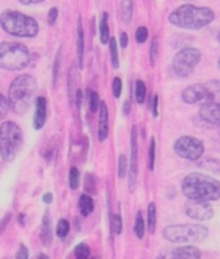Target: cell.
<instances>
[{
  "label": "cell",
  "instance_id": "1",
  "mask_svg": "<svg viewBox=\"0 0 220 259\" xmlns=\"http://www.w3.org/2000/svg\"><path fill=\"white\" fill-rule=\"evenodd\" d=\"M182 193L191 201L214 202L220 200V182L202 172H192L183 179Z\"/></svg>",
  "mask_w": 220,
  "mask_h": 259
},
{
  "label": "cell",
  "instance_id": "2",
  "mask_svg": "<svg viewBox=\"0 0 220 259\" xmlns=\"http://www.w3.org/2000/svg\"><path fill=\"white\" fill-rule=\"evenodd\" d=\"M215 12L210 7H197L183 4L168 15V22L183 30H201L212 24Z\"/></svg>",
  "mask_w": 220,
  "mask_h": 259
},
{
  "label": "cell",
  "instance_id": "3",
  "mask_svg": "<svg viewBox=\"0 0 220 259\" xmlns=\"http://www.w3.org/2000/svg\"><path fill=\"white\" fill-rule=\"evenodd\" d=\"M38 91V82L30 74H21L13 79L8 90L9 109L15 114L24 115L31 108Z\"/></svg>",
  "mask_w": 220,
  "mask_h": 259
},
{
  "label": "cell",
  "instance_id": "4",
  "mask_svg": "<svg viewBox=\"0 0 220 259\" xmlns=\"http://www.w3.org/2000/svg\"><path fill=\"white\" fill-rule=\"evenodd\" d=\"M0 26L7 34L18 38H35L39 32V25L35 18L7 9L0 15Z\"/></svg>",
  "mask_w": 220,
  "mask_h": 259
},
{
  "label": "cell",
  "instance_id": "5",
  "mask_svg": "<svg viewBox=\"0 0 220 259\" xmlns=\"http://www.w3.org/2000/svg\"><path fill=\"white\" fill-rule=\"evenodd\" d=\"M163 239L172 244H193V242H202L207 239L208 227L203 224L184 223L171 224L164 227L162 231Z\"/></svg>",
  "mask_w": 220,
  "mask_h": 259
},
{
  "label": "cell",
  "instance_id": "6",
  "mask_svg": "<svg viewBox=\"0 0 220 259\" xmlns=\"http://www.w3.org/2000/svg\"><path fill=\"white\" fill-rule=\"evenodd\" d=\"M31 62V52L22 43L2 41L0 43V69L20 71L26 69Z\"/></svg>",
  "mask_w": 220,
  "mask_h": 259
},
{
  "label": "cell",
  "instance_id": "7",
  "mask_svg": "<svg viewBox=\"0 0 220 259\" xmlns=\"http://www.w3.org/2000/svg\"><path fill=\"white\" fill-rule=\"evenodd\" d=\"M24 144V134L15 122L0 124V156L6 162H12Z\"/></svg>",
  "mask_w": 220,
  "mask_h": 259
},
{
  "label": "cell",
  "instance_id": "8",
  "mask_svg": "<svg viewBox=\"0 0 220 259\" xmlns=\"http://www.w3.org/2000/svg\"><path fill=\"white\" fill-rule=\"evenodd\" d=\"M202 59V52L198 48L184 47L176 52L172 59L171 69L176 77L188 78Z\"/></svg>",
  "mask_w": 220,
  "mask_h": 259
},
{
  "label": "cell",
  "instance_id": "9",
  "mask_svg": "<svg viewBox=\"0 0 220 259\" xmlns=\"http://www.w3.org/2000/svg\"><path fill=\"white\" fill-rule=\"evenodd\" d=\"M172 149L176 156L191 162H197L205 156V143L191 135H183L176 139Z\"/></svg>",
  "mask_w": 220,
  "mask_h": 259
},
{
  "label": "cell",
  "instance_id": "10",
  "mask_svg": "<svg viewBox=\"0 0 220 259\" xmlns=\"http://www.w3.org/2000/svg\"><path fill=\"white\" fill-rule=\"evenodd\" d=\"M182 100L187 105H203L215 101V97L207 82L194 83L183 90Z\"/></svg>",
  "mask_w": 220,
  "mask_h": 259
},
{
  "label": "cell",
  "instance_id": "11",
  "mask_svg": "<svg viewBox=\"0 0 220 259\" xmlns=\"http://www.w3.org/2000/svg\"><path fill=\"white\" fill-rule=\"evenodd\" d=\"M214 207L211 202L191 201L185 205V215L197 222H207L214 218Z\"/></svg>",
  "mask_w": 220,
  "mask_h": 259
},
{
  "label": "cell",
  "instance_id": "12",
  "mask_svg": "<svg viewBox=\"0 0 220 259\" xmlns=\"http://www.w3.org/2000/svg\"><path fill=\"white\" fill-rule=\"evenodd\" d=\"M138 154H139V145H138V128L132 127L131 130V161L128 166V189L129 192L135 191L136 180H138Z\"/></svg>",
  "mask_w": 220,
  "mask_h": 259
},
{
  "label": "cell",
  "instance_id": "13",
  "mask_svg": "<svg viewBox=\"0 0 220 259\" xmlns=\"http://www.w3.org/2000/svg\"><path fill=\"white\" fill-rule=\"evenodd\" d=\"M198 115L205 123L220 127V101H212L201 105Z\"/></svg>",
  "mask_w": 220,
  "mask_h": 259
},
{
  "label": "cell",
  "instance_id": "14",
  "mask_svg": "<svg viewBox=\"0 0 220 259\" xmlns=\"http://www.w3.org/2000/svg\"><path fill=\"white\" fill-rule=\"evenodd\" d=\"M34 105H35V112H34V118H32V126L35 130H41L46 124V119H47V100H46V97H35Z\"/></svg>",
  "mask_w": 220,
  "mask_h": 259
},
{
  "label": "cell",
  "instance_id": "15",
  "mask_svg": "<svg viewBox=\"0 0 220 259\" xmlns=\"http://www.w3.org/2000/svg\"><path fill=\"white\" fill-rule=\"evenodd\" d=\"M170 255L178 259H200L202 258V251L193 245H185L173 249Z\"/></svg>",
  "mask_w": 220,
  "mask_h": 259
},
{
  "label": "cell",
  "instance_id": "16",
  "mask_svg": "<svg viewBox=\"0 0 220 259\" xmlns=\"http://www.w3.org/2000/svg\"><path fill=\"white\" fill-rule=\"evenodd\" d=\"M100 117H99V140L100 142H105L109 136V112L108 106L104 101L100 103Z\"/></svg>",
  "mask_w": 220,
  "mask_h": 259
},
{
  "label": "cell",
  "instance_id": "17",
  "mask_svg": "<svg viewBox=\"0 0 220 259\" xmlns=\"http://www.w3.org/2000/svg\"><path fill=\"white\" fill-rule=\"evenodd\" d=\"M76 56H78V65L82 69L84 61V31H83L80 17L78 18V25H76Z\"/></svg>",
  "mask_w": 220,
  "mask_h": 259
},
{
  "label": "cell",
  "instance_id": "18",
  "mask_svg": "<svg viewBox=\"0 0 220 259\" xmlns=\"http://www.w3.org/2000/svg\"><path fill=\"white\" fill-rule=\"evenodd\" d=\"M40 239L46 246H51L53 240L52 235V226H51V219H50V212L46 211L41 219V231H40Z\"/></svg>",
  "mask_w": 220,
  "mask_h": 259
},
{
  "label": "cell",
  "instance_id": "19",
  "mask_svg": "<svg viewBox=\"0 0 220 259\" xmlns=\"http://www.w3.org/2000/svg\"><path fill=\"white\" fill-rule=\"evenodd\" d=\"M198 167L202 170L208 171L210 174L217 175L220 174V161L219 159L214 158V157H202L198 159Z\"/></svg>",
  "mask_w": 220,
  "mask_h": 259
},
{
  "label": "cell",
  "instance_id": "20",
  "mask_svg": "<svg viewBox=\"0 0 220 259\" xmlns=\"http://www.w3.org/2000/svg\"><path fill=\"white\" fill-rule=\"evenodd\" d=\"M79 210H80V214L82 217H88L90 214H92L95 209V202H94V198L91 197V194L88 193H83L79 198Z\"/></svg>",
  "mask_w": 220,
  "mask_h": 259
},
{
  "label": "cell",
  "instance_id": "21",
  "mask_svg": "<svg viewBox=\"0 0 220 259\" xmlns=\"http://www.w3.org/2000/svg\"><path fill=\"white\" fill-rule=\"evenodd\" d=\"M120 20L123 21L124 24H129L134 15V3L132 0H122L120 3Z\"/></svg>",
  "mask_w": 220,
  "mask_h": 259
},
{
  "label": "cell",
  "instance_id": "22",
  "mask_svg": "<svg viewBox=\"0 0 220 259\" xmlns=\"http://www.w3.org/2000/svg\"><path fill=\"white\" fill-rule=\"evenodd\" d=\"M147 224L148 231L150 233L156 232L157 228V206L154 202H150L148 205V212H147Z\"/></svg>",
  "mask_w": 220,
  "mask_h": 259
},
{
  "label": "cell",
  "instance_id": "23",
  "mask_svg": "<svg viewBox=\"0 0 220 259\" xmlns=\"http://www.w3.org/2000/svg\"><path fill=\"white\" fill-rule=\"evenodd\" d=\"M108 13H103L101 15V21H100V40L103 45L109 43V39H110V31H109V24H108Z\"/></svg>",
  "mask_w": 220,
  "mask_h": 259
},
{
  "label": "cell",
  "instance_id": "24",
  "mask_svg": "<svg viewBox=\"0 0 220 259\" xmlns=\"http://www.w3.org/2000/svg\"><path fill=\"white\" fill-rule=\"evenodd\" d=\"M134 232L139 240L144 239L145 235V221L143 218V212L138 211L135 218V224H134Z\"/></svg>",
  "mask_w": 220,
  "mask_h": 259
},
{
  "label": "cell",
  "instance_id": "25",
  "mask_svg": "<svg viewBox=\"0 0 220 259\" xmlns=\"http://www.w3.org/2000/svg\"><path fill=\"white\" fill-rule=\"evenodd\" d=\"M147 99V85L143 80H136L135 82V100L138 104H144Z\"/></svg>",
  "mask_w": 220,
  "mask_h": 259
},
{
  "label": "cell",
  "instance_id": "26",
  "mask_svg": "<svg viewBox=\"0 0 220 259\" xmlns=\"http://www.w3.org/2000/svg\"><path fill=\"white\" fill-rule=\"evenodd\" d=\"M76 80H78V78H76V73L75 70L73 71V68L70 69V73H69V77H68V87H69V99H70V103L74 104V100H75V95H76V91H78V89H76Z\"/></svg>",
  "mask_w": 220,
  "mask_h": 259
},
{
  "label": "cell",
  "instance_id": "27",
  "mask_svg": "<svg viewBox=\"0 0 220 259\" xmlns=\"http://www.w3.org/2000/svg\"><path fill=\"white\" fill-rule=\"evenodd\" d=\"M109 48H110V59H112L113 68H119V59H118V48L115 38L109 39Z\"/></svg>",
  "mask_w": 220,
  "mask_h": 259
},
{
  "label": "cell",
  "instance_id": "28",
  "mask_svg": "<svg viewBox=\"0 0 220 259\" xmlns=\"http://www.w3.org/2000/svg\"><path fill=\"white\" fill-rule=\"evenodd\" d=\"M79 182H80V174L79 170L76 167H71L69 171V184H70V188L73 191L79 188Z\"/></svg>",
  "mask_w": 220,
  "mask_h": 259
},
{
  "label": "cell",
  "instance_id": "29",
  "mask_svg": "<svg viewBox=\"0 0 220 259\" xmlns=\"http://www.w3.org/2000/svg\"><path fill=\"white\" fill-rule=\"evenodd\" d=\"M148 167L150 171L154 170V165H156V139L152 138L149 143V153H148Z\"/></svg>",
  "mask_w": 220,
  "mask_h": 259
},
{
  "label": "cell",
  "instance_id": "30",
  "mask_svg": "<svg viewBox=\"0 0 220 259\" xmlns=\"http://www.w3.org/2000/svg\"><path fill=\"white\" fill-rule=\"evenodd\" d=\"M157 57H158V39L157 36L152 39V43H150L149 48V62L150 66H156Z\"/></svg>",
  "mask_w": 220,
  "mask_h": 259
},
{
  "label": "cell",
  "instance_id": "31",
  "mask_svg": "<svg viewBox=\"0 0 220 259\" xmlns=\"http://www.w3.org/2000/svg\"><path fill=\"white\" fill-rule=\"evenodd\" d=\"M128 172V165H127V158L124 154H119L118 158V178L119 179H124Z\"/></svg>",
  "mask_w": 220,
  "mask_h": 259
},
{
  "label": "cell",
  "instance_id": "32",
  "mask_svg": "<svg viewBox=\"0 0 220 259\" xmlns=\"http://www.w3.org/2000/svg\"><path fill=\"white\" fill-rule=\"evenodd\" d=\"M91 254V250H90V246L84 242L82 244L76 245L75 250H74V255H75L76 259H87Z\"/></svg>",
  "mask_w": 220,
  "mask_h": 259
},
{
  "label": "cell",
  "instance_id": "33",
  "mask_svg": "<svg viewBox=\"0 0 220 259\" xmlns=\"http://www.w3.org/2000/svg\"><path fill=\"white\" fill-rule=\"evenodd\" d=\"M69 231H70V223H69V221H66V219H60L56 227L57 236L61 237V239H64V237L68 236Z\"/></svg>",
  "mask_w": 220,
  "mask_h": 259
},
{
  "label": "cell",
  "instance_id": "34",
  "mask_svg": "<svg viewBox=\"0 0 220 259\" xmlns=\"http://www.w3.org/2000/svg\"><path fill=\"white\" fill-rule=\"evenodd\" d=\"M148 36H149V30L145 26H139L135 31V40L139 45H144L147 41Z\"/></svg>",
  "mask_w": 220,
  "mask_h": 259
},
{
  "label": "cell",
  "instance_id": "35",
  "mask_svg": "<svg viewBox=\"0 0 220 259\" xmlns=\"http://www.w3.org/2000/svg\"><path fill=\"white\" fill-rule=\"evenodd\" d=\"M100 97H99V94L96 91L90 92V110L92 113H96L100 108Z\"/></svg>",
  "mask_w": 220,
  "mask_h": 259
},
{
  "label": "cell",
  "instance_id": "36",
  "mask_svg": "<svg viewBox=\"0 0 220 259\" xmlns=\"http://www.w3.org/2000/svg\"><path fill=\"white\" fill-rule=\"evenodd\" d=\"M84 189L88 194L96 193V183L91 174H87L84 178Z\"/></svg>",
  "mask_w": 220,
  "mask_h": 259
},
{
  "label": "cell",
  "instance_id": "37",
  "mask_svg": "<svg viewBox=\"0 0 220 259\" xmlns=\"http://www.w3.org/2000/svg\"><path fill=\"white\" fill-rule=\"evenodd\" d=\"M60 65H61V50L57 51L56 57H55V61H53V83L56 84L57 78H59V71H60Z\"/></svg>",
  "mask_w": 220,
  "mask_h": 259
},
{
  "label": "cell",
  "instance_id": "38",
  "mask_svg": "<svg viewBox=\"0 0 220 259\" xmlns=\"http://www.w3.org/2000/svg\"><path fill=\"white\" fill-rule=\"evenodd\" d=\"M8 112H9L8 100L3 96V94H0V121L7 117Z\"/></svg>",
  "mask_w": 220,
  "mask_h": 259
},
{
  "label": "cell",
  "instance_id": "39",
  "mask_svg": "<svg viewBox=\"0 0 220 259\" xmlns=\"http://www.w3.org/2000/svg\"><path fill=\"white\" fill-rule=\"evenodd\" d=\"M158 106H159V97L158 95L154 94L152 97V100H150V109H152V114L154 118H157L159 115Z\"/></svg>",
  "mask_w": 220,
  "mask_h": 259
},
{
  "label": "cell",
  "instance_id": "40",
  "mask_svg": "<svg viewBox=\"0 0 220 259\" xmlns=\"http://www.w3.org/2000/svg\"><path fill=\"white\" fill-rule=\"evenodd\" d=\"M113 95H114L115 99H118V97L120 96V94H122V79H120L119 77H115L114 79H113Z\"/></svg>",
  "mask_w": 220,
  "mask_h": 259
},
{
  "label": "cell",
  "instance_id": "41",
  "mask_svg": "<svg viewBox=\"0 0 220 259\" xmlns=\"http://www.w3.org/2000/svg\"><path fill=\"white\" fill-rule=\"evenodd\" d=\"M122 228H123V223H122L120 215H114V217H113V231H114L115 235L122 233Z\"/></svg>",
  "mask_w": 220,
  "mask_h": 259
},
{
  "label": "cell",
  "instance_id": "42",
  "mask_svg": "<svg viewBox=\"0 0 220 259\" xmlns=\"http://www.w3.org/2000/svg\"><path fill=\"white\" fill-rule=\"evenodd\" d=\"M57 17H59V9L56 7H53V8L50 9V12H48V24L55 25V22L57 21Z\"/></svg>",
  "mask_w": 220,
  "mask_h": 259
},
{
  "label": "cell",
  "instance_id": "43",
  "mask_svg": "<svg viewBox=\"0 0 220 259\" xmlns=\"http://www.w3.org/2000/svg\"><path fill=\"white\" fill-rule=\"evenodd\" d=\"M16 258H17V259H27V258H29V250H27V247L25 246L24 244L20 245V249H18L17 254H16Z\"/></svg>",
  "mask_w": 220,
  "mask_h": 259
},
{
  "label": "cell",
  "instance_id": "44",
  "mask_svg": "<svg viewBox=\"0 0 220 259\" xmlns=\"http://www.w3.org/2000/svg\"><path fill=\"white\" fill-rule=\"evenodd\" d=\"M11 218H12V212H8V214H7L6 217L3 218V221L0 222V235L4 232V230L7 228L8 223L11 222Z\"/></svg>",
  "mask_w": 220,
  "mask_h": 259
},
{
  "label": "cell",
  "instance_id": "45",
  "mask_svg": "<svg viewBox=\"0 0 220 259\" xmlns=\"http://www.w3.org/2000/svg\"><path fill=\"white\" fill-rule=\"evenodd\" d=\"M119 43L122 48H126L127 46H128V35H127V32H122V34H120Z\"/></svg>",
  "mask_w": 220,
  "mask_h": 259
},
{
  "label": "cell",
  "instance_id": "46",
  "mask_svg": "<svg viewBox=\"0 0 220 259\" xmlns=\"http://www.w3.org/2000/svg\"><path fill=\"white\" fill-rule=\"evenodd\" d=\"M21 4H24V6H31V4H39L44 0H18Z\"/></svg>",
  "mask_w": 220,
  "mask_h": 259
},
{
  "label": "cell",
  "instance_id": "47",
  "mask_svg": "<svg viewBox=\"0 0 220 259\" xmlns=\"http://www.w3.org/2000/svg\"><path fill=\"white\" fill-rule=\"evenodd\" d=\"M43 202L47 203V205H50V203L53 202V194L52 193H46L43 196Z\"/></svg>",
  "mask_w": 220,
  "mask_h": 259
},
{
  "label": "cell",
  "instance_id": "48",
  "mask_svg": "<svg viewBox=\"0 0 220 259\" xmlns=\"http://www.w3.org/2000/svg\"><path fill=\"white\" fill-rule=\"evenodd\" d=\"M129 112H131V104H129V101H124V104H123L124 115H128Z\"/></svg>",
  "mask_w": 220,
  "mask_h": 259
},
{
  "label": "cell",
  "instance_id": "49",
  "mask_svg": "<svg viewBox=\"0 0 220 259\" xmlns=\"http://www.w3.org/2000/svg\"><path fill=\"white\" fill-rule=\"evenodd\" d=\"M20 224L25 226V215L24 214H20Z\"/></svg>",
  "mask_w": 220,
  "mask_h": 259
},
{
  "label": "cell",
  "instance_id": "50",
  "mask_svg": "<svg viewBox=\"0 0 220 259\" xmlns=\"http://www.w3.org/2000/svg\"><path fill=\"white\" fill-rule=\"evenodd\" d=\"M216 39H217V41H219V45H220V30H219V31H217V35H216Z\"/></svg>",
  "mask_w": 220,
  "mask_h": 259
},
{
  "label": "cell",
  "instance_id": "51",
  "mask_svg": "<svg viewBox=\"0 0 220 259\" xmlns=\"http://www.w3.org/2000/svg\"><path fill=\"white\" fill-rule=\"evenodd\" d=\"M216 65H217V69H219V70H220V56H219V59H217Z\"/></svg>",
  "mask_w": 220,
  "mask_h": 259
},
{
  "label": "cell",
  "instance_id": "52",
  "mask_svg": "<svg viewBox=\"0 0 220 259\" xmlns=\"http://www.w3.org/2000/svg\"><path fill=\"white\" fill-rule=\"evenodd\" d=\"M39 258H48V256L46 255V254H40V255H39Z\"/></svg>",
  "mask_w": 220,
  "mask_h": 259
},
{
  "label": "cell",
  "instance_id": "53",
  "mask_svg": "<svg viewBox=\"0 0 220 259\" xmlns=\"http://www.w3.org/2000/svg\"><path fill=\"white\" fill-rule=\"evenodd\" d=\"M187 2H194V0H187Z\"/></svg>",
  "mask_w": 220,
  "mask_h": 259
}]
</instances>
